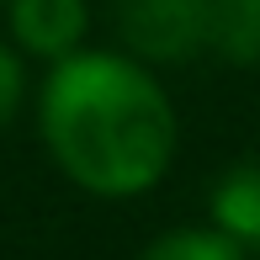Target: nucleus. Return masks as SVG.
<instances>
[{
  "mask_svg": "<svg viewBox=\"0 0 260 260\" xmlns=\"http://www.w3.org/2000/svg\"><path fill=\"white\" fill-rule=\"evenodd\" d=\"M138 260H244V244L212 223V229H170Z\"/></svg>",
  "mask_w": 260,
  "mask_h": 260,
  "instance_id": "5",
  "label": "nucleus"
},
{
  "mask_svg": "<svg viewBox=\"0 0 260 260\" xmlns=\"http://www.w3.org/2000/svg\"><path fill=\"white\" fill-rule=\"evenodd\" d=\"M38 112L58 170L96 197H138L175 159V106L122 53L53 58Z\"/></svg>",
  "mask_w": 260,
  "mask_h": 260,
  "instance_id": "1",
  "label": "nucleus"
},
{
  "mask_svg": "<svg viewBox=\"0 0 260 260\" xmlns=\"http://www.w3.org/2000/svg\"><path fill=\"white\" fill-rule=\"evenodd\" d=\"M90 27L85 0H11V32L27 53L38 58H64L80 48Z\"/></svg>",
  "mask_w": 260,
  "mask_h": 260,
  "instance_id": "3",
  "label": "nucleus"
},
{
  "mask_svg": "<svg viewBox=\"0 0 260 260\" xmlns=\"http://www.w3.org/2000/svg\"><path fill=\"white\" fill-rule=\"evenodd\" d=\"M212 223L244 250H260V165H234L212 186Z\"/></svg>",
  "mask_w": 260,
  "mask_h": 260,
  "instance_id": "4",
  "label": "nucleus"
},
{
  "mask_svg": "<svg viewBox=\"0 0 260 260\" xmlns=\"http://www.w3.org/2000/svg\"><path fill=\"white\" fill-rule=\"evenodd\" d=\"M21 90H27V69L21 58L0 43V122H11V112L21 106Z\"/></svg>",
  "mask_w": 260,
  "mask_h": 260,
  "instance_id": "6",
  "label": "nucleus"
},
{
  "mask_svg": "<svg viewBox=\"0 0 260 260\" xmlns=\"http://www.w3.org/2000/svg\"><path fill=\"white\" fill-rule=\"evenodd\" d=\"M234 6H239V11H244V21L260 32V0H234Z\"/></svg>",
  "mask_w": 260,
  "mask_h": 260,
  "instance_id": "7",
  "label": "nucleus"
},
{
  "mask_svg": "<svg viewBox=\"0 0 260 260\" xmlns=\"http://www.w3.org/2000/svg\"><path fill=\"white\" fill-rule=\"evenodd\" d=\"M122 32L149 58H186L212 38V0H122Z\"/></svg>",
  "mask_w": 260,
  "mask_h": 260,
  "instance_id": "2",
  "label": "nucleus"
}]
</instances>
